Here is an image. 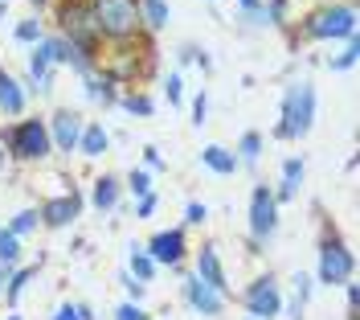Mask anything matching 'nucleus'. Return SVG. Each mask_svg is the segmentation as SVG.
I'll return each mask as SVG.
<instances>
[{"instance_id": "nucleus-1", "label": "nucleus", "mask_w": 360, "mask_h": 320, "mask_svg": "<svg viewBox=\"0 0 360 320\" xmlns=\"http://www.w3.org/2000/svg\"><path fill=\"white\" fill-rule=\"evenodd\" d=\"M90 13H94V25L103 37L111 42H131L139 33V0H90Z\"/></svg>"}, {"instance_id": "nucleus-2", "label": "nucleus", "mask_w": 360, "mask_h": 320, "mask_svg": "<svg viewBox=\"0 0 360 320\" xmlns=\"http://www.w3.org/2000/svg\"><path fill=\"white\" fill-rule=\"evenodd\" d=\"M311 119H315V87L311 82H295L291 91H287V103H283L278 136L283 140L307 136V132H311Z\"/></svg>"}, {"instance_id": "nucleus-3", "label": "nucleus", "mask_w": 360, "mask_h": 320, "mask_svg": "<svg viewBox=\"0 0 360 320\" xmlns=\"http://www.w3.org/2000/svg\"><path fill=\"white\" fill-rule=\"evenodd\" d=\"M8 148L21 160H45L49 148H53L49 123H45V119H25V123H17V128L8 132Z\"/></svg>"}, {"instance_id": "nucleus-4", "label": "nucleus", "mask_w": 360, "mask_h": 320, "mask_svg": "<svg viewBox=\"0 0 360 320\" xmlns=\"http://www.w3.org/2000/svg\"><path fill=\"white\" fill-rule=\"evenodd\" d=\"M307 33L311 37H356V13L352 4H332V8H319L307 17Z\"/></svg>"}, {"instance_id": "nucleus-5", "label": "nucleus", "mask_w": 360, "mask_h": 320, "mask_svg": "<svg viewBox=\"0 0 360 320\" xmlns=\"http://www.w3.org/2000/svg\"><path fill=\"white\" fill-rule=\"evenodd\" d=\"M62 29L70 33V46H78L82 54H90V49H94V42L103 37V33H98V25H94L90 4H82V0L62 4Z\"/></svg>"}, {"instance_id": "nucleus-6", "label": "nucleus", "mask_w": 360, "mask_h": 320, "mask_svg": "<svg viewBox=\"0 0 360 320\" xmlns=\"http://www.w3.org/2000/svg\"><path fill=\"white\" fill-rule=\"evenodd\" d=\"M352 251L344 247V242H336V238H323V247H319V279L323 283H348L352 279Z\"/></svg>"}, {"instance_id": "nucleus-7", "label": "nucleus", "mask_w": 360, "mask_h": 320, "mask_svg": "<svg viewBox=\"0 0 360 320\" xmlns=\"http://www.w3.org/2000/svg\"><path fill=\"white\" fill-rule=\"evenodd\" d=\"M274 230H278V202H274V193H270L266 185H258L254 197H250V234L262 242Z\"/></svg>"}, {"instance_id": "nucleus-8", "label": "nucleus", "mask_w": 360, "mask_h": 320, "mask_svg": "<svg viewBox=\"0 0 360 320\" xmlns=\"http://www.w3.org/2000/svg\"><path fill=\"white\" fill-rule=\"evenodd\" d=\"M246 308H250V316L254 320H270V316H278L283 312V296H278V283L270 279V275H262V279H254L246 288Z\"/></svg>"}, {"instance_id": "nucleus-9", "label": "nucleus", "mask_w": 360, "mask_h": 320, "mask_svg": "<svg viewBox=\"0 0 360 320\" xmlns=\"http://www.w3.org/2000/svg\"><path fill=\"white\" fill-rule=\"evenodd\" d=\"M82 115L70 111V107H62V111H53V119H49V140L62 148V152H74L78 148V140H82Z\"/></svg>"}, {"instance_id": "nucleus-10", "label": "nucleus", "mask_w": 360, "mask_h": 320, "mask_svg": "<svg viewBox=\"0 0 360 320\" xmlns=\"http://www.w3.org/2000/svg\"><path fill=\"white\" fill-rule=\"evenodd\" d=\"M148 254H152V263H180L184 259V234L180 230H160L156 238L148 242Z\"/></svg>"}, {"instance_id": "nucleus-11", "label": "nucleus", "mask_w": 360, "mask_h": 320, "mask_svg": "<svg viewBox=\"0 0 360 320\" xmlns=\"http://www.w3.org/2000/svg\"><path fill=\"white\" fill-rule=\"evenodd\" d=\"M184 296H188V304H193V308H197L201 316H221V308H225V300L217 296V292H213L209 283H201L197 275H193V279L184 283Z\"/></svg>"}, {"instance_id": "nucleus-12", "label": "nucleus", "mask_w": 360, "mask_h": 320, "mask_svg": "<svg viewBox=\"0 0 360 320\" xmlns=\"http://www.w3.org/2000/svg\"><path fill=\"white\" fill-rule=\"evenodd\" d=\"M78 209H82V197L70 189L66 197H53V202H45V209H41V222L45 226H66V222H74L78 218Z\"/></svg>"}, {"instance_id": "nucleus-13", "label": "nucleus", "mask_w": 360, "mask_h": 320, "mask_svg": "<svg viewBox=\"0 0 360 320\" xmlns=\"http://www.w3.org/2000/svg\"><path fill=\"white\" fill-rule=\"evenodd\" d=\"M197 279H201V283H209L217 296H225V292H229L225 271H221V259H217V251H213V247H205V251L197 254Z\"/></svg>"}, {"instance_id": "nucleus-14", "label": "nucleus", "mask_w": 360, "mask_h": 320, "mask_svg": "<svg viewBox=\"0 0 360 320\" xmlns=\"http://www.w3.org/2000/svg\"><path fill=\"white\" fill-rule=\"evenodd\" d=\"M0 111H4V115H21L25 111L21 82H17L13 74H4V70H0Z\"/></svg>"}, {"instance_id": "nucleus-15", "label": "nucleus", "mask_w": 360, "mask_h": 320, "mask_svg": "<svg viewBox=\"0 0 360 320\" xmlns=\"http://www.w3.org/2000/svg\"><path fill=\"white\" fill-rule=\"evenodd\" d=\"M201 160L213 168V173H221V177H233V173H238V164H242V160L233 156L229 148H221V144H209V148L201 152Z\"/></svg>"}, {"instance_id": "nucleus-16", "label": "nucleus", "mask_w": 360, "mask_h": 320, "mask_svg": "<svg viewBox=\"0 0 360 320\" xmlns=\"http://www.w3.org/2000/svg\"><path fill=\"white\" fill-rule=\"evenodd\" d=\"M107 128H103V123H86V128H82V140H78V152H82V156H103V152H107Z\"/></svg>"}, {"instance_id": "nucleus-17", "label": "nucleus", "mask_w": 360, "mask_h": 320, "mask_svg": "<svg viewBox=\"0 0 360 320\" xmlns=\"http://www.w3.org/2000/svg\"><path fill=\"white\" fill-rule=\"evenodd\" d=\"M49 62H53V54H49V42L33 49V58H29V70H33V78L41 82V91H49Z\"/></svg>"}, {"instance_id": "nucleus-18", "label": "nucleus", "mask_w": 360, "mask_h": 320, "mask_svg": "<svg viewBox=\"0 0 360 320\" xmlns=\"http://www.w3.org/2000/svg\"><path fill=\"white\" fill-rule=\"evenodd\" d=\"M90 197H94L98 209H115V202H119V181H115V177H98Z\"/></svg>"}, {"instance_id": "nucleus-19", "label": "nucleus", "mask_w": 360, "mask_h": 320, "mask_svg": "<svg viewBox=\"0 0 360 320\" xmlns=\"http://www.w3.org/2000/svg\"><path fill=\"white\" fill-rule=\"evenodd\" d=\"M299 181H303V160H287V164H283V189H278V197H274V202H287V197H295Z\"/></svg>"}, {"instance_id": "nucleus-20", "label": "nucleus", "mask_w": 360, "mask_h": 320, "mask_svg": "<svg viewBox=\"0 0 360 320\" xmlns=\"http://www.w3.org/2000/svg\"><path fill=\"white\" fill-rule=\"evenodd\" d=\"M139 17L152 25V29H164L168 25V4L164 0H139Z\"/></svg>"}, {"instance_id": "nucleus-21", "label": "nucleus", "mask_w": 360, "mask_h": 320, "mask_svg": "<svg viewBox=\"0 0 360 320\" xmlns=\"http://www.w3.org/2000/svg\"><path fill=\"white\" fill-rule=\"evenodd\" d=\"M17 259H21V242H17V234L0 230V267H13Z\"/></svg>"}, {"instance_id": "nucleus-22", "label": "nucleus", "mask_w": 360, "mask_h": 320, "mask_svg": "<svg viewBox=\"0 0 360 320\" xmlns=\"http://www.w3.org/2000/svg\"><path fill=\"white\" fill-rule=\"evenodd\" d=\"M238 152H242L246 164H258V156H262V136H258V132H246L242 144H238Z\"/></svg>"}, {"instance_id": "nucleus-23", "label": "nucleus", "mask_w": 360, "mask_h": 320, "mask_svg": "<svg viewBox=\"0 0 360 320\" xmlns=\"http://www.w3.org/2000/svg\"><path fill=\"white\" fill-rule=\"evenodd\" d=\"M131 271L139 283H148L152 275H156V263H152V254H143V251H131Z\"/></svg>"}, {"instance_id": "nucleus-24", "label": "nucleus", "mask_w": 360, "mask_h": 320, "mask_svg": "<svg viewBox=\"0 0 360 320\" xmlns=\"http://www.w3.org/2000/svg\"><path fill=\"white\" fill-rule=\"evenodd\" d=\"M33 275H37V267H21V271H17L13 279H8V292H4V296H8V304H17V300H21L25 283H29Z\"/></svg>"}, {"instance_id": "nucleus-25", "label": "nucleus", "mask_w": 360, "mask_h": 320, "mask_svg": "<svg viewBox=\"0 0 360 320\" xmlns=\"http://www.w3.org/2000/svg\"><path fill=\"white\" fill-rule=\"evenodd\" d=\"M33 226H37V209H21V214L13 218V226H8V234H17V238H21V234H29Z\"/></svg>"}, {"instance_id": "nucleus-26", "label": "nucleus", "mask_w": 360, "mask_h": 320, "mask_svg": "<svg viewBox=\"0 0 360 320\" xmlns=\"http://www.w3.org/2000/svg\"><path fill=\"white\" fill-rule=\"evenodd\" d=\"M127 189H131L135 197H148V193H152V177H148L143 168H135V173H131V181H127Z\"/></svg>"}, {"instance_id": "nucleus-27", "label": "nucleus", "mask_w": 360, "mask_h": 320, "mask_svg": "<svg viewBox=\"0 0 360 320\" xmlns=\"http://www.w3.org/2000/svg\"><path fill=\"white\" fill-rule=\"evenodd\" d=\"M356 58H360V46H356V42H348V49L332 62V70H352V66H356Z\"/></svg>"}, {"instance_id": "nucleus-28", "label": "nucleus", "mask_w": 360, "mask_h": 320, "mask_svg": "<svg viewBox=\"0 0 360 320\" xmlns=\"http://www.w3.org/2000/svg\"><path fill=\"white\" fill-rule=\"evenodd\" d=\"M17 42H41V21H21L17 25Z\"/></svg>"}, {"instance_id": "nucleus-29", "label": "nucleus", "mask_w": 360, "mask_h": 320, "mask_svg": "<svg viewBox=\"0 0 360 320\" xmlns=\"http://www.w3.org/2000/svg\"><path fill=\"white\" fill-rule=\"evenodd\" d=\"M123 107H127L131 115H152V99H143V94H127Z\"/></svg>"}, {"instance_id": "nucleus-30", "label": "nucleus", "mask_w": 360, "mask_h": 320, "mask_svg": "<svg viewBox=\"0 0 360 320\" xmlns=\"http://www.w3.org/2000/svg\"><path fill=\"white\" fill-rule=\"evenodd\" d=\"M205 218H209L205 202H188V209H184V222H188V226H201Z\"/></svg>"}, {"instance_id": "nucleus-31", "label": "nucleus", "mask_w": 360, "mask_h": 320, "mask_svg": "<svg viewBox=\"0 0 360 320\" xmlns=\"http://www.w3.org/2000/svg\"><path fill=\"white\" fill-rule=\"evenodd\" d=\"M115 320H148V312H143L139 304H119V312H115Z\"/></svg>"}, {"instance_id": "nucleus-32", "label": "nucleus", "mask_w": 360, "mask_h": 320, "mask_svg": "<svg viewBox=\"0 0 360 320\" xmlns=\"http://www.w3.org/2000/svg\"><path fill=\"white\" fill-rule=\"evenodd\" d=\"M205 111H209V99H205V94H197V99H193V123H197V128L205 123Z\"/></svg>"}, {"instance_id": "nucleus-33", "label": "nucleus", "mask_w": 360, "mask_h": 320, "mask_svg": "<svg viewBox=\"0 0 360 320\" xmlns=\"http://www.w3.org/2000/svg\"><path fill=\"white\" fill-rule=\"evenodd\" d=\"M152 209H156V197L148 193V197H139V206H135V218H148Z\"/></svg>"}, {"instance_id": "nucleus-34", "label": "nucleus", "mask_w": 360, "mask_h": 320, "mask_svg": "<svg viewBox=\"0 0 360 320\" xmlns=\"http://www.w3.org/2000/svg\"><path fill=\"white\" fill-rule=\"evenodd\" d=\"M123 288H127V292H131V300L139 304V296H143V283H139V279H131V275H123Z\"/></svg>"}, {"instance_id": "nucleus-35", "label": "nucleus", "mask_w": 360, "mask_h": 320, "mask_svg": "<svg viewBox=\"0 0 360 320\" xmlns=\"http://www.w3.org/2000/svg\"><path fill=\"white\" fill-rule=\"evenodd\" d=\"M168 103H180V74L168 78Z\"/></svg>"}, {"instance_id": "nucleus-36", "label": "nucleus", "mask_w": 360, "mask_h": 320, "mask_svg": "<svg viewBox=\"0 0 360 320\" xmlns=\"http://www.w3.org/2000/svg\"><path fill=\"white\" fill-rule=\"evenodd\" d=\"M53 320H78V304H62V308H58V316Z\"/></svg>"}, {"instance_id": "nucleus-37", "label": "nucleus", "mask_w": 360, "mask_h": 320, "mask_svg": "<svg viewBox=\"0 0 360 320\" xmlns=\"http://www.w3.org/2000/svg\"><path fill=\"white\" fill-rule=\"evenodd\" d=\"M143 156H148V164H152V168H160V164H164V160H160V148H143Z\"/></svg>"}, {"instance_id": "nucleus-38", "label": "nucleus", "mask_w": 360, "mask_h": 320, "mask_svg": "<svg viewBox=\"0 0 360 320\" xmlns=\"http://www.w3.org/2000/svg\"><path fill=\"white\" fill-rule=\"evenodd\" d=\"M242 4H246V13H250V8H258V4H262V0H242Z\"/></svg>"}, {"instance_id": "nucleus-39", "label": "nucleus", "mask_w": 360, "mask_h": 320, "mask_svg": "<svg viewBox=\"0 0 360 320\" xmlns=\"http://www.w3.org/2000/svg\"><path fill=\"white\" fill-rule=\"evenodd\" d=\"M4 320H21V316H17V312H8V316H4Z\"/></svg>"}, {"instance_id": "nucleus-40", "label": "nucleus", "mask_w": 360, "mask_h": 320, "mask_svg": "<svg viewBox=\"0 0 360 320\" xmlns=\"http://www.w3.org/2000/svg\"><path fill=\"white\" fill-rule=\"evenodd\" d=\"M0 164H4V152H0Z\"/></svg>"}, {"instance_id": "nucleus-41", "label": "nucleus", "mask_w": 360, "mask_h": 320, "mask_svg": "<svg viewBox=\"0 0 360 320\" xmlns=\"http://www.w3.org/2000/svg\"><path fill=\"white\" fill-rule=\"evenodd\" d=\"M0 279H4V267H0Z\"/></svg>"}, {"instance_id": "nucleus-42", "label": "nucleus", "mask_w": 360, "mask_h": 320, "mask_svg": "<svg viewBox=\"0 0 360 320\" xmlns=\"http://www.w3.org/2000/svg\"><path fill=\"white\" fill-rule=\"evenodd\" d=\"M0 4H8V0H0Z\"/></svg>"}, {"instance_id": "nucleus-43", "label": "nucleus", "mask_w": 360, "mask_h": 320, "mask_svg": "<svg viewBox=\"0 0 360 320\" xmlns=\"http://www.w3.org/2000/svg\"><path fill=\"white\" fill-rule=\"evenodd\" d=\"M246 320H254V316H246Z\"/></svg>"}]
</instances>
